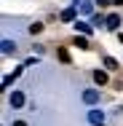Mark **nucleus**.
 I'll list each match as a JSON object with an SVG mask.
<instances>
[{
  "label": "nucleus",
  "mask_w": 123,
  "mask_h": 126,
  "mask_svg": "<svg viewBox=\"0 0 123 126\" xmlns=\"http://www.w3.org/2000/svg\"><path fill=\"white\" fill-rule=\"evenodd\" d=\"M88 118H91V124H96V126H102V118H104V115H102V113H99V110H91V115H88Z\"/></svg>",
  "instance_id": "20e7f679"
},
{
  "label": "nucleus",
  "mask_w": 123,
  "mask_h": 126,
  "mask_svg": "<svg viewBox=\"0 0 123 126\" xmlns=\"http://www.w3.org/2000/svg\"><path fill=\"white\" fill-rule=\"evenodd\" d=\"M3 51H5V54H11V51H16V43H11V40H5V43H3Z\"/></svg>",
  "instance_id": "1a4fd4ad"
},
{
  "label": "nucleus",
  "mask_w": 123,
  "mask_h": 126,
  "mask_svg": "<svg viewBox=\"0 0 123 126\" xmlns=\"http://www.w3.org/2000/svg\"><path fill=\"white\" fill-rule=\"evenodd\" d=\"M94 80H96L99 86H104V83H107V73H104V70H94Z\"/></svg>",
  "instance_id": "7ed1b4c3"
},
{
  "label": "nucleus",
  "mask_w": 123,
  "mask_h": 126,
  "mask_svg": "<svg viewBox=\"0 0 123 126\" xmlns=\"http://www.w3.org/2000/svg\"><path fill=\"white\" fill-rule=\"evenodd\" d=\"M104 67H107V70H118V62H115L112 56H104Z\"/></svg>",
  "instance_id": "39448f33"
},
{
  "label": "nucleus",
  "mask_w": 123,
  "mask_h": 126,
  "mask_svg": "<svg viewBox=\"0 0 123 126\" xmlns=\"http://www.w3.org/2000/svg\"><path fill=\"white\" fill-rule=\"evenodd\" d=\"M22 105H24V94L22 91H14L11 94V107H22Z\"/></svg>",
  "instance_id": "f257e3e1"
},
{
  "label": "nucleus",
  "mask_w": 123,
  "mask_h": 126,
  "mask_svg": "<svg viewBox=\"0 0 123 126\" xmlns=\"http://www.w3.org/2000/svg\"><path fill=\"white\" fill-rule=\"evenodd\" d=\"M75 46H78V48H88V40H86V38H75Z\"/></svg>",
  "instance_id": "9d476101"
},
{
  "label": "nucleus",
  "mask_w": 123,
  "mask_h": 126,
  "mask_svg": "<svg viewBox=\"0 0 123 126\" xmlns=\"http://www.w3.org/2000/svg\"><path fill=\"white\" fill-rule=\"evenodd\" d=\"M29 32H32V35H38V32H43V24H40V22H35V24H29Z\"/></svg>",
  "instance_id": "6e6552de"
},
{
  "label": "nucleus",
  "mask_w": 123,
  "mask_h": 126,
  "mask_svg": "<svg viewBox=\"0 0 123 126\" xmlns=\"http://www.w3.org/2000/svg\"><path fill=\"white\" fill-rule=\"evenodd\" d=\"M96 3H99V5H107V3H110V0H96Z\"/></svg>",
  "instance_id": "ddd939ff"
},
{
  "label": "nucleus",
  "mask_w": 123,
  "mask_h": 126,
  "mask_svg": "<svg viewBox=\"0 0 123 126\" xmlns=\"http://www.w3.org/2000/svg\"><path fill=\"white\" fill-rule=\"evenodd\" d=\"M118 24H121V16H118V14H110V16H107V27H110V30H118Z\"/></svg>",
  "instance_id": "f03ea898"
},
{
  "label": "nucleus",
  "mask_w": 123,
  "mask_h": 126,
  "mask_svg": "<svg viewBox=\"0 0 123 126\" xmlns=\"http://www.w3.org/2000/svg\"><path fill=\"white\" fill-rule=\"evenodd\" d=\"M75 30H80L83 35H91V27L86 24V22H78V24H75Z\"/></svg>",
  "instance_id": "423d86ee"
},
{
  "label": "nucleus",
  "mask_w": 123,
  "mask_h": 126,
  "mask_svg": "<svg viewBox=\"0 0 123 126\" xmlns=\"http://www.w3.org/2000/svg\"><path fill=\"white\" fill-rule=\"evenodd\" d=\"M112 3H115V5H123V0H112Z\"/></svg>",
  "instance_id": "4468645a"
},
{
  "label": "nucleus",
  "mask_w": 123,
  "mask_h": 126,
  "mask_svg": "<svg viewBox=\"0 0 123 126\" xmlns=\"http://www.w3.org/2000/svg\"><path fill=\"white\" fill-rule=\"evenodd\" d=\"M83 99H86V102H96L99 94H96V91H86V94H83Z\"/></svg>",
  "instance_id": "0eeeda50"
},
{
  "label": "nucleus",
  "mask_w": 123,
  "mask_h": 126,
  "mask_svg": "<svg viewBox=\"0 0 123 126\" xmlns=\"http://www.w3.org/2000/svg\"><path fill=\"white\" fill-rule=\"evenodd\" d=\"M72 16H75V11H72V8H67V11L62 14V19H72Z\"/></svg>",
  "instance_id": "9b49d317"
},
{
  "label": "nucleus",
  "mask_w": 123,
  "mask_h": 126,
  "mask_svg": "<svg viewBox=\"0 0 123 126\" xmlns=\"http://www.w3.org/2000/svg\"><path fill=\"white\" fill-rule=\"evenodd\" d=\"M11 126H27V124H24V121H14Z\"/></svg>",
  "instance_id": "f8f14e48"
}]
</instances>
